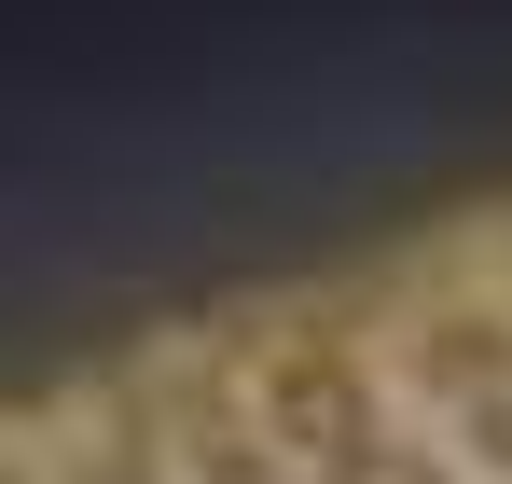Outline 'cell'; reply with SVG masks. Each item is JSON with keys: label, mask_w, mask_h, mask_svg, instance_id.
<instances>
[{"label": "cell", "mask_w": 512, "mask_h": 484, "mask_svg": "<svg viewBox=\"0 0 512 484\" xmlns=\"http://www.w3.org/2000/svg\"><path fill=\"white\" fill-rule=\"evenodd\" d=\"M263 429H277V457H291V484H346L360 457H374V374L346 360V346H291L277 374H263Z\"/></svg>", "instance_id": "6da1fadb"}, {"label": "cell", "mask_w": 512, "mask_h": 484, "mask_svg": "<svg viewBox=\"0 0 512 484\" xmlns=\"http://www.w3.org/2000/svg\"><path fill=\"white\" fill-rule=\"evenodd\" d=\"M457 443H471V457H485V471H512V388H485V402H471V429H457Z\"/></svg>", "instance_id": "277c9868"}, {"label": "cell", "mask_w": 512, "mask_h": 484, "mask_svg": "<svg viewBox=\"0 0 512 484\" xmlns=\"http://www.w3.org/2000/svg\"><path fill=\"white\" fill-rule=\"evenodd\" d=\"M429 388H512V332L499 319H429Z\"/></svg>", "instance_id": "7a4b0ae2"}, {"label": "cell", "mask_w": 512, "mask_h": 484, "mask_svg": "<svg viewBox=\"0 0 512 484\" xmlns=\"http://www.w3.org/2000/svg\"><path fill=\"white\" fill-rule=\"evenodd\" d=\"M346 484H443V457H416V443H374V457H360Z\"/></svg>", "instance_id": "5b68a950"}, {"label": "cell", "mask_w": 512, "mask_h": 484, "mask_svg": "<svg viewBox=\"0 0 512 484\" xmlns=\"http://www.w3.org/2000/svg\"><path fill=\"white\" fill-rule=\"evenodd\" d=\"M194 484H291V457L263 443L250 415H194Z\"/></svg>", "instance_id": "3957f363"}, {"label": "cell", "mask_w": 512, "mask_h": 484, "mask_svg": "<svg viewBox=\"0 0 512 484\" xmlns=\"http://www.w3.org/2000/svg\"><path fill=\"white\" fill-rule=\"evenodd\" d=\"M70 484H153V443L125 429V443H111V457H84V471H70Z\"/></svg>", "instance_id": "8992f818"}, {"label": "cell", "mask_w": 512, "mask_h": 484, "mask_svg": "<svg viewBox=\"0 0 512 484\" xmlns=\"http://www.w3.org/2000/svg\"><path fill=\"white\" fill-rule=\"evenodd\" d=\"M0 484H28V471H0Z\"/></svg>", "instance_id": "52a82bcc"}]
</instances>
